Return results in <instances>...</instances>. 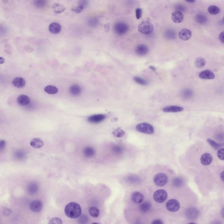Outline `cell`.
I'll list each match as a JSON object with an SVG mask.
<instances>
[{"label": "cell", "instance_id": "d6986e66", "mask_svg": "<svg viewBox=\"0 0 224 224\" xmlns=\"http://www.w3.org/2000/svg\"><path fill=\"white\" fill-rule=\"evenodd\" d=\"M12 84L16 88H23L26 84V80L23 78H16L13 79Z\"/></svg>", "mask_w": 224, "mask_h": 224}, {"label": "cell", "instance_id": "d4e9b609", "mask_svg": "<svg viewBox=\"0 0 224 224\" xmlns=\"http://www.w3.org/2000/svg\"><path fill=\"white\" fill-rule=\"evenodd\" d=\"M66 9V8L65 6L59 3L55 4L53 6V11L57 14L62 13Z\"/></svg>", "mask_w": 224, "mask_h": 224}, {"label": "cell", "instance_id": "44dd1931", "mask_svg": "<svg viewBox=\"0 0 224 224\" xmlns=\"http://www.w3.org/2000/svg\"><path fill=\"white\" fill-rule=\"evenodd\" d=\"M132 200L135 203H140L143 201L144 197L141 193L139 192H135L132 196Z\"/></svg>", "mask_w": 224, "mask_h": 224}, {"label": "cell", "instance_id": "1f68e13d", "mask_svg": "<svg viewBox=\"0 0 224 224\" xmlns=\"http://www.w3.org/2000/svg\"><path fill=\"white\" fill-rule=\"evenodd\" d=\"M165 36L166 38L170 40L174 39L176 37V33L173 29H168L165 32Z\"/></svg>", "mask_w": 224, "mask_h": 224}, {"label": "cell", "instance_id": "11a10c76", "mask_svg": "<svg viewBox=\"0 0 224 224\" xmlns=\"http://www.w3.org/2000/svg\"><path fill=\"white\" fill-rule=\"evenodd\" d=\"M5 60L4 58L0 57V65L3 64L5 62Z\"/></svg>", "mask_w": 224, "mask_h": 224}, {"label": "cell", "instance_id": "f1b7e54d", "mask_svg": "<svg viewBox=\"0 0 224 224\" xmlns=\"http://www.w3.org/2000/svg\"><path fill=\"white\" fill-rule=\"evenodd\" d=\"M44 91L49 94L53 95L58 93V88L53 85H49L44 88Z\"/></svg>", "mask_w": 224, "mask_h": 224}, {"label": "cell", "instance_id": "7402d4cb", "mask_svg": "<svg viewBox=\"0 0 224 224\" xmlns=\"http://www.w3.org/2000/svg\"><path fill=\"white\" fill-rule=\"evenodd\" d=\"M38 190H39V186L38 184L35 182H32L28 186V192L31 195L35 194L38 192Z\"/></svg>", "mask_w": 224, "mask_h": 224}, {"label": "cell", "instance_id": "ffe728a7", "mask_svg": "<svg viewBox=\"0 0 224 224\" xmlns=\"http://www.w3.org/2000/svg\"><path fill=\"white\" fill-rule=\"evenodd\" d=\"M30 102V98L27 95H21L17 98V102L21 106H26L29 104Z\"/></svg>", "mask_w": 224, "mask_h": 224}, {"label": "cell", "instance_id": "6f0895ef", "mask_svg": "<svg viewBox=\"0 0 224 224\" xmlns=\"http://www.w3.org/2000/svg\"><path fill=\"white\" fill-rule=\"evenodd\" d=\"M221 178L223 182L224 181V172L223 171L222 174H221Z\"/></svg>", "mask_w": 224, "mask_h": 224}, {"label": "cell", "instance_id": "e0dca14e", "mask_svg": "<svg viewBox=\"0 0 224 224\" xmlns=\"http://www.w3.org/2000/svg\"><path fill=\"white\" fill-rule=\"evenodd\" d=\"M62 27L58 23H53L50 24L49 26V31L54 34H57L61 32Z\"/></svg>", "mask_w": 224, "mask_h": 224}, {"label": "cell", "instance_id": "f35d334b", "mask_svg": "<svg viewBox=\"0 0 224 224\" xmlns=\"http://www.w3.org/2000/svg\"><path fill=\"white\" fill-rule=\"evenodd\" d=\"M134 80L137 83L142 85H145L147 84V82L144 79L138 76H135L134 78Z\"/></svg>", "mask_w": 224, "mask_h": 224}, {"label": "cell", "instance_id": "4316f807", "mask_svg": "<svg viewBox=\"0 0 224 224\" xmlns=\"http://www.w3.org/2000/svg\"><path fill=\"white\" fill-rule=\"evenodd\" d=\"M83 152L85 156L87 158H91L95 154V151L93 148L88 146L85 148Z\"/></svg>", "mask_w": 224, "mask_h": 224}, {"label": "cell", "instance_id": "91938a15", "mask_svg": "<svg viewBox=\"0 0 224 224\" xmlns=\"http://www.w3.org/2000/svg\"><path fill=\"white\" fill-rule=\"evenodd\" d=\"M222 215H223V217H224V208L223 209V210H222Z\"/></svg>", "mask_w": 224, "mask_h": 224}, {"label": "cell", "instance_id": "ba28073f", "mask_svg": "<svg viewBox=\"0 0 224 224\" xmlns=\"http://www.w3.org/2000/svg\"><path fill=\"white\" fill-rule=\"evenodd\" d=\"M185 215L187 218L189 219H196L199 215V211L196 208L190 207L185 210Z\"/></svg>", "mask_w": 224, "mask_h": 224}, {"label": "cell", "instance_id": "d6a6232c", "mask_svg": "<svg viewBox=\"0 0 224 224\" xmlns=\"http://www.w3.org/2000/svg\"><path fill=\"white\" fill-rule=\"evenodd\" d=\"M193 92L192 90L189 89H186L183 90L181 93V96L185 99H190L193 95Z\"/></svg>", "mask_w": 224, "mask_h": 224}, {"label": "cell", "instance_id": "ee69618b", "mask_svg": "<svg viewBox=\"0 0 224 224\" xmlns=\"http://www.w3.org/2000/svg\"><path fill=\"white\" fill-rule=\"evenodd\" d=\"M224 150L223 148H222L218 151L217 153L218 157L219 159L223 161L224 160Z\"/></svg>", "mask_w": 224, "mask_h": 224}, {"label": "cell", "instance_id": "7c38bea8", "mask_svg": "<svg viewBox=\"0 0 224 224\" xmlns=\"http://www.w3.org/2000/svg\"><path fill=\"white\" fill-rule=\"evenodd\" d=\"M106 118V116L103 114H96L92 115L88 118V120L92 124H98L103 121Z\"/></svg>", "mask_w": 224, "mask_h": 224}, {"label": "cell", "instance_id": "52a82bcc", "mask_svg": "<svg viewBox=\"0 0 224 224\" xmlns=\"http://www.w3.org/2000/svg\"><path fill=\"white\" fill-rule=\"evenodd\" d=\"M166 207L169 211L176 212L180 208V203L177 200L172 199L167 202Z\"/></svg>", "mask_w": 224, "mask_h": 224}, {"label": "cell", "instance_id": "e575fe53", "mask_svg": "<svg viewBox=\"0 0 224 224\" xmlns=\"http://www.w3.org/2000/svg\"><path fill=\"white\" fill-rule=\"evenodd\" d=\"M112 134L114 136L117 137H121L124 136L125 134L124 131L120 128H118L115 129L112 132Z\"/></svg>", "mask_w": 224, "mask_h": 224}, {"label": "cell", "instance_id": "d590c367", "mask_svg": "<svg viewBox=\"0 0 224 224\" xmlns=\"http://www.w3.org/2000/svg\"><path fill=\"white\" fill-rule=\"evenodd\" d=\"M183 184V180L179 177H176L173 180V185L175 187H180L182 186Z\"/></svg>", "mask_w": 224, "mask_h": 224}, {"label": "cell", "instance_id": "f907efd6", "mask_svg": "<svg viewBox=\"0 0 224 224\" xmlns=\"http://www.w3.org/2000/svg\"><path fill=\"white\" fill-rule=\"evenodd\" d=\"M219 39L223 43H224V32H222V33L220 34L219 36Z\"/></svg>", "mask_w": 224, "mask_h": 224}, {"label": "cell", "instance_id": "7a4b0ae2", "mask_svg": "<svg viewBox=\"0 0 224 224\" xmlns=\"http://www.w3.org/2000/svg\"><path fill=\"white\" fill-rule=\"evenodd\" d=\"M136 130L139 132L145 134H153L155 132L154 127L150 124L147 123H142L136 126Z\"/></svg>", "mask_w": 224, "mask_h": 224}, {"label": "cell", "instance_id": "603a6c76", "mask_svg": "<svg viewBox=\"0 0 224 224\" xmlns=\"http://www.w3.org/2000/svg\"><path fill=\"white\" fill-rule=\"evenodd\" d=\"M195 19L197 23L201 25L206 24L208 20L207 16L203 13L197 14L195 16Z\"/></svg>", "mask_w": 224, "mask_h": 224}, {"label": "cell", "instance_id": "8992f818", "mask_svg": "<svg viewBox=\"0 0 224 224\" xmlns=\"http://www.w3.org/2000/svg\"><path fill=\"white\" fill-rule=\"evenodd\" d=\"M168 177L164 174H158L155 176L154 181L158 186H163L166 184L168 182Z\"/></svg>", "mask_w": 224, "mask_h": 224}, {"label": "cell", "instance_id": "816d5d0a", "mask_svg": "<svg viewBox=\"0 0 224 224\" xmlns=\"http://www.w3.org/2000/svg\"><path fill=\"white\" fill-rule=\"evenodd\" d=\"M153 224H163V222L161 220H159V219H157V220H155L153 221L152 223Z\"/></svg>", "mask_w": 224, "mask_h": 224}, {"label": "cell", "instance_id": "6da1fadb", "mask_svg": "<svg viewBox=\"0 0 224 224\" xmlns=\"http://www.w3.org/2000/svg\"><path fill=\"white\" fill-rule=\"evenodd\" d=\"M65 212V215L69 218H78L82 213V208L77 203L70 202L66 206Z\"/></svg>", "mask_w": 224, "mask_h": 224}, {"label": "cell", "instance_id": "f546056e", "mask_svg": "<svg viewBox=\"0 0 224 224\" xmlns=\"http://www.w3.org/2000/svg\"><path fill=\"white\" fill-rule=\"evenodd\" d=\"M206 65V60L202 58H198L195 60V65L198 68H202Z\"/></svg>", "mask_w": 224, "mask_h": 224}, {"label": "cell", "instance_id": "9a60e30c", "mask_svg": "<svg viewBox=\"0 0 224 224\" xmlns=\"http://www.w3.org/2000/svg\"><path fill=\"white\" fill-rule=\"evenodd\" d=\"M213 157L211 154L208 153H205L202 155L201 158V162L204 166H208L212 162Z\"/></svg>", "mask_w": 224, "mask_h": 224}, {"label": "cell", "instance_id": "c3c4849f", "mask_svg": "<svg viewBox=\"0 0 224 224\" xmlns=\"http://www.w3.org/2000/svg\"><path fill=\"white\" fill-rule=\"evenodd\" d=\"M6 142L4 140L0 141V150L3 149L5 147Z\"/></svg>", "mask_w": 224, "mask_h": 224}, {"label": "cell", "instance_id": "3957f363", "mask_svg": "<svg viewBox=\"0 0 224 224\" xmlns=\"http://www.w3.org/2000/svg\"><path fill=\"white\" fill-rule=\"evenodd\" d=\"M129 29V26L124 22H118L115 23L113 26V29L115 33L119 36L125 34Z\"/></svg>", "mask_w": 224, "mask_h": 224}, {"label": "cell", "instance_id": "7dc6e473", "mask_svg": "<svg viewBox=\"0 0 224 224\" xmlns=\"http://www.w3.org/2000/svg\"><path fill=\"white\" fill-rule=\"evenodd\" d=\"M11 213H12V211H11V210L9 209L4 210L3 212L4 215L5 216H9Z\"/></svg>", "mask_w": 224, "mask_h": 224}, {"label": "cell", "instance_id": "5bb4252c", "mask_svg": "<svg viewBox=\"0 0 224 224\" xmlns=\"http://www.w3.org/2000/svg\"><path fill=\"white\" fill-rule=\"evenodd\" d=\"M172 21L176 23H182L184 19V16L182 12L175 11L173 12L171 16Z\"/></svg>", "mask_w": 224, "mask_h": 224}, {"label": "cell", "instance_id": "f6af8a7d", "mask_svg": "<svg viewBox=\"0 0 224 224\" xmlns=\"http://www.w3.org/2000/svg\"><path fill=\"white\" fill-rule=\"evenodd\" d=\"M176 9L177 11H180V12H184L185 11V8L182 4H177L176 6Z\"/></svg>", "mask_w": 224, "mask_h": 224}, {"label": "cell", "instance_id": "83f0119b", "mask_svg": "<svg viewBox=\"0 0 224 224\" xmlns=\"http://www.w3.org/2000/svg\"><path fill=\"white\" fill-rule=\"evenodd\" d=\"M208 12L211 15H216L220 12V9L218 6L210 5L208 9Z\"/></svg>", "mask_w": 224, "mask_h": 224}, {"label": "cell", "instance_id": "484cf974", "mask_svg": "<svg viewBox=\"0 0 224 224\" xmlns=\"http://www.w3.org/2000/svg\"><path fill=\"white\" fill-rule=\"evenodd\" d=\"M151 204L149 201H145L142 203L140 206V210L142 212H148L151 208Z\"/></svg>", "mask_w": 224, "mask_h": 224}, {"label": "cell", "instance_id": "277c9868", "mask_svg": "<svg viewBox=\"0 0 224 224\" xmlns=\"http://www.w3.org/2000/svg\"><path fill=\"white\" fill-rule=\"evenodd\" d=\"M138 31L143 34H150L154 30V26L152 23L148 21H143L139 24Z\"/></svg>", "mask_w": 224, "mask_h": 224}, {"label": "cell", "instance_id": "681fc988", "mask_svg": "<svg viewBox=\"0 0 224 224\" xmlns=\"http://www.w3.org/2000/svg\"><path fill=\"white\" fill-rule=\"evenodd\" d=\"M113 150L116 153H120L122 151V149L121 148H120V147H118V146H116L113 148Z\"/></svg>", "mask_w": 224, "mask_h": 224}, {"label": "cell", "instance_id": "30bf717a", "mask_svg": "<svg viewBox=\"0 0 224 224\" xmlns=\"http://www.w3.org/2000/svg\"><path fill=\"white\" fill-rule=\"evenodd\" d=\"M42 203L39 200L34 201L31 203L30 205V208L32 211L36 213L40 212L43 209Z\"/></svg>", "mask_w": 224, "mask_h": 224}, {"label": "cell", "instance_id": "680465c9", "mask_svg": "<svg viewBox=\"0 0 224 224\" xmlns=\"http://www.w3.org/2000/svg\"><path fill=\"white\" fill-rule=\"evenodd\" d=\"M149 68H151V69L153 70H154V71H155V70H156V68L154 67L150 66Z\"/></svg>", "mask_w": 224, "mask_h": 224}, {"label": "cell", "instance_id": "ac0fdd59", "mask_svg": "<svg viewBox=\"0 0 224 224\" xmlns=\"http://www.w3.org/2000/svg\"><path fill=\"white\" fill-rule=\"evenodd\" d=\"M30 144L33 148L38 149L43 147L44 142L41 138H34L30 141Z\"/></svg>", "mask_w": 224, "mask_h": 224}, {"label": "cell", "instance_id": "8d00e7d4", "mask_svg": "<svg viewBox=\"0 0 224 224\" xmlns=\"http://www.w3.org/2000/svg\"><path fill=\"white\" fill-rule=\"evenodd\" d=\"M207 142L215 150H218L219 149L221 146H223L221 144H220L219 143H217L215 141L213 140H211L210 139H207Z\"/></svg>", "mask_w": 224, "mask_h": 224}, {"label": "cell", "instance_id": "9f6ffc18", "mask_svg": "<svg viewBox=\"0 0 224 224\" xmlns=\"http://www.w3.org/2000/svg\"><path fill=\"white\" fill-rule=\"evenodd\" d=\"M187 2L190 3H193L195 2V0H185Z\"/></svg>", "mask_w": 224, "mask_h": 224}, {"label": "cell", "instance_id": "f5cc1de1", "mask_svg": "<svg viewBox=\"0 0 224 224\" xmlns=\"http://www.w3.org/2000/svg\"><path fill=\"white\" fill-rule=\"evenodd\" d=\"M128 179L130 180V181H131V182H135L136 180L137 181V179H138L136 177H134V176L133 177V176H131V177H130L128 178Z\"/></svg>", "mask_w": 224, "mask_h": 224}, {"label": "cell", "instance_id": "bcb514c9", "mask_svg": "<svg viewBox=\"0 0 224 224\" xmlns=\"http://www.w3.org/2000/svg\"><path fill=\"white\" fill-rule=\"evenodd\" d=\"M78 3V4H81L85 8L89 4V1L88 0H79Z\"/></svg>", "mask_w": 224, "mask_h": 224}, {"label": "cell", "instance_id": "cb8c5ba5", "mask_svg": "<svg viewBox=\"0 0 224 224\" xmlns=\"http://www.w3.org/2000/svg\"><path fill=\"white\" fill-rule=\"evenodd\" d=\"M82 90L81 87L77 85H73L70 88V92L75 96H78L81 94Z\"/></svg>", "mask_w": 224, "mask_h": 224}, {"label": "cell", "instance_id": "8fae6325", "mask_svg": "<svg viewBox=\"0 0 224 224\" xmlns=\"http://www.w3.org/2000/svg\"><path fill=\"white\" fill-rule=\"evenodd\" d=\"M199 77L201 79L212 80L215 78V75L211 70H205L199 73Z\"/></svg>", "mask_w": 224, "mask_h": 224}, {"label": "cell", "instance_id": "7bdbcfd3", "mask_svg": "<svg viewBox=\"0 0 224 224\" xmlns=\"http://www.w3.org/2000/svg\"><path fill=\"white\" fill-rule=\"evenodd\" d=\"M78 220H79V223H86L88 221V218L86 216L83 215L82 216L80 217Z\"/></svg>", "mask_w": 224, "mask_h": 224}, {"label": "cell", "instance_id": "b9f144b4", "mask_svg": "<svg viewBox=\"0 0 224 224\" xmlns=\"http://www.w3.org/2000/svg\"><path fill=\"white\" fill-rule=\"evenodd\" d=\"M136 17L137 19H139L142 15V10L141 8H137L136 9Z\"/></svg>", "mask_w": 224, "mask_h": 224}, {"label": "cell", "instance_id": "4dcf8cb0", "mask_svg": "<svg viewBox=\"0 0 224 224\" xmlns=\"http://www.w3.org/2000/svg\"><path fill=\"white\" fill-rule=\"evenodd\" d=\"M48 4L47 0H34V4L36 7L40 9L44 8Z\"/></svg>", "mask_w": 224, "mask_h": 224}, {"label": "cell", "instance_id": "74e56055", "mask_svg": "<svg viewBox=\"0 0 224 224\" xmlns=\"http://www.w3.org/2000/svg\"><path fill=\"white\" fill-rule=\"evenodd\" d=\"M88 25L92 27H95L99 24V20L96 18H90L88 21Z\"/></svg>", "mask_w": 224, "mask_h": 224}, {"label": "cell", "instance_id": "60d3db41", "mask_svg": "<svg viewBox=\"0 0 224 224\" xmlns=\"http://www.w3.org/2000/svg\"><path fill=\"white\" fill-rule=\"evenodd\" d=\"M62 220L59 218H55L50 220L49 224H62Z\"/></svg>", "mask_w": 224, "mask_h": 224}, {"label": "cell", "instance_id": "836d02e7", "mask_svg": "<svg viewBox=\"0 0 224 224\" xmlns=\"http://www.w3.org/2000/svg\"><path fill=\"white\" fill-rule=\"evenodd\" d=\"M90 215L93 217L97 218L100 215L99 210L96 207H91L89 209Z\"/></svg>", "mask_w": 224, "mask_h": 224}, {"label": "cell", "instance_id": "4fadbf2b", "mask_svg": "<svg viewBox=\"0 0 224 224\" xmlns=\"http://www.w3.org/2000/svg\"><path fill=\"white\" fill-rule=\"evenodd\" d=\"M149 51V49L148 46L144 44L137 46L135 49L136 53L139 56H144L147 54Z\"/></svg>", "mask_w": 224, "mask_h": 224}, {"label": "cell", "instance_id": "ab89813d", "mask_svg": "<svg viewBox=\"0 0 224 224\" xmlns=\"http://www.w3.org/2000/svg\"><path fill=\"white\" fill-rule=\"evenodd\" d=\"M85 7L81 4H78V6L74 7L71 9V11L75 13L76 14H79L84 9Z\"/></svg>", "mask_w": 224, "mask_h": 224}, {"label": "cell", "instance_id": "db71d44e", "mask_svg": "<svg viewBox=\"0 0 224 224\" xmlns=\"http://www.w3.org/2000/svg\"><path fill=\"white\" fill-rule=\"evenodd\" d=\"M110 28V26L109 24H107L104 25V28H105V30H107V31L109 30Z\"/></svg>", "mask_w": 224, "mask_h": 224}, {"label": "cell", "instance_id": "5b68a950", "mask_svg": "<svg viewBox=\"0 0 224 224\" xmlns=\"http://www.w3.org/2000/svg\"><path fill=\"white\" fill-rule=\"evenodd\" d=\"M168 194L165 190H159L156 191L153 195L154 200L159 203H161L167 198Z\"/></svg>", "mask_w": 224, "mask_h": 224}, {"label": "cell", "instance_id": "2e32d148", "mask_svg": "<svg viewBox=\"0 0 224 224\" xmlns=\"http://www.w3.org/2000/svg\"><path fill=\"white\" fill-rule=\"evenodd\" d=\"M183 110V108L177 106H169L166 107L162 109L165 112H178Z\"/></svg>", "mask_w": 224, "mask_h": 224}, {"label": "cell", "instance_id": "9c48e42d", "mask_svg": "<svg viewBox=\"0 0 224 224\" xmlns=\"http://www.w3.org/2000/svg\"><path fill=\"white\" fill-rule=\"evenodd\" d=\"M179 38L183 41H187L190 40L192 36V32L191 30L187 28H183L179 31Z\"/></svg>", "mask_w": 224, "mask_h": 224}]
</instances>
